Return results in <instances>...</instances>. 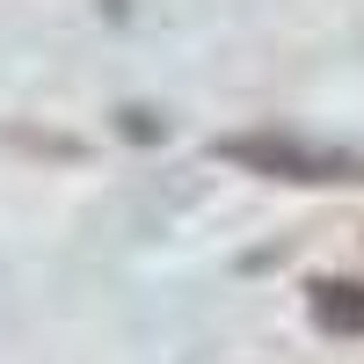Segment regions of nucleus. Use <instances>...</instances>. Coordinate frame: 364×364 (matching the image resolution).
<instances>
[{"label": "nucleus", "mask_w": 364, "mask_h": 364, "mask_svg": "<svg viewBox=\"0 0 364 364\" xmlns=\"http://www.w3.org/2000/svg\"><path fill=\"white\" fill-rule=\"evenodd\" d=\"M219 161L269 175V182H306V190H328V182H364V154L350 146H314V139H291V132H233L211 146Z\"/></svg>", "instance_id": "obj_1"}, {"label": "nucleus", "mask_w": 364, "mask_h": 364, "mask_svg": "<svg viewBox=\"0 0 364 364\" xmlns=\"http://www.w3.org/2000/svg\"><path fill=\"white\" fill-rule=\"evenodd\" d=\"M306 314H314V328H328V336H364V284L321 277L314 299H306Z\"/></svg>", "instance_id": "obj_2"}]
</instances>
